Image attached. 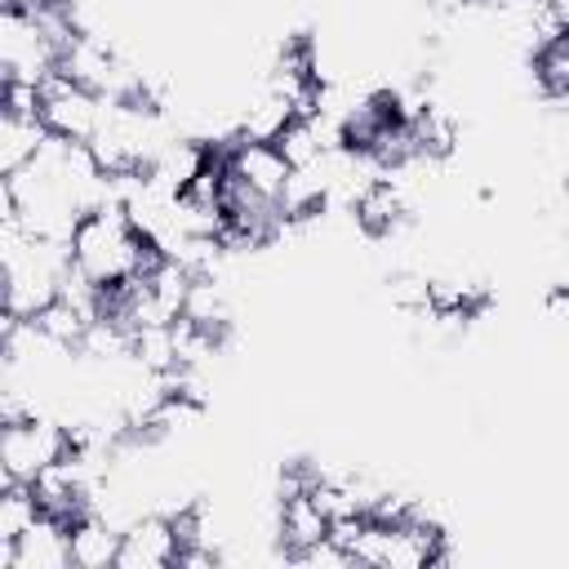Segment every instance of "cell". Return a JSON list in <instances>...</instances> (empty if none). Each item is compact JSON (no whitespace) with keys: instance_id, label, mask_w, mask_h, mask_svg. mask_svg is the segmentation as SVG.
Here are the masks:
<instances>
[{"instance_id":"6da1fadb","label":"cell","mask_w":569,"mask_h":569,"mask_svg":"<svg viewBox=\"0 0 569 569\" xmlns=\"http://www.w3.org/2000/svg\"><path fill=\"white\" fill-rule=\"evenodd\" d=\"M67 449H71V431L49 413L0 422V485H31Z\"/></svg>"},{"instance_id":"7a4b0ae2","label":"cell","mask_w":569,"mask_h":569,"mask_svg":"<svg viewBox=\"0 0 569 569\" xmlns=\"http://www.w3.org/2000/svg\"><path fill=\"white\" fill-rule=\"evenodd\" d=\"M107 107L111 98H102L98 89L71 80L67 71H53L44 84H40V120L53 138L62 142H93V133L102 129L107 120Z\"/></svg>"},{"instance_id":"3957f363","label":"cell","mask_w":569,"mask_h":569,"mask_svg":"<svg viewBox=\"0 0 569 569\" xmlns=\"http://www.w3.org/2000/svg\"><path fill=\"white\" fill-rule=\"evenodd\" d=\"M178 525L169 511H138L120 529L116 569H169L178 560Z\"/></svg>"},{"instance_id":"277c9868","label":"cell","mask_w":569,"mask_h":569,"mask_svg":"<svg viewBox=\"0 0 569 569\" xmlns=\"http://www.w3.org/2000/svg\"><path fill=\"white\" fill-rule=\"evenodd\" d=\"M67 520L36 516L18 542H0V569H71V542H67Z\"/></svg>"},{"instance_id":"5b68a950","label":"cell","mask_w":569,"mask_h":569,"mask_svg":"<svg viewBox=\"0 0 569 569\" xmlns=\"http://www.w3.org/2000/svg\"><path fill=\"white\" fill-rule=\"evenodd\" d=\"M67 542H71V569H116L120 525H111L107 516L84 511L80 520H71Z\"/></svg>"},{"instance_id":"8992f818","label":"cell","mask_w":569,"mask_h":569,"mask_svg":"<svg viewBox=\"0 0 569 569\" xmlns=\"http://www.w3.org/2000/svg\"><path fill=\"white\" fill-rule=\"evenodd\" d=\"M44 142H49V129H44L40 116L0 111V173H18Z\"/></svg>"},{"instance_id":"52a82bcc","label":"cell","mask_w":569,"mask_h":569,"mask_svg":"<svg viewBox=\"0 0 569 569\" xmlns=\"http://www.w3.org/2000/svg\"><path fill=\"white\" fill-rule=\"evenodd\" d=\"M533 84L547 102L569 107V31H556L533 49Z\"/></svg>"},{"instance_id":"ba28073f","label":"cell","mask_w":569,"mask_h":569,"mask_svg":"<svg viewBox=\"0 0 569 569\" xmlns=\"http://www.w3.org/2000/svg\"><path fill=\"white\" fill-rule=\"evenodd\" d=\"M547 316L560 320V325H569V280L551 284V293H547Z\"/></svg>"}]
</instances>
